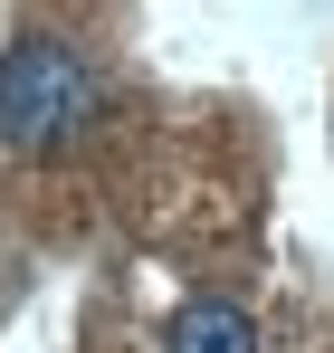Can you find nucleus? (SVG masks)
<instances>
[{
  "mask_svg": "<svg viewBox=\"0 0 334 353\" xmlns=\"http://www.w3.org/2000/svg\"><path fill=\"white\" fill-rule=\"evenodd\" d=\"M86 115H96V67L77 58L67 39L29 29V39L0 48V143L10 153H48Z\"/></svg>",
  "mask_w": 334,
  "mask_h": 353,
  "instance_id": "nucleus-1",
  "label": "nucleus"
},
{
  "mask_svg": "<svg viewBox=\"0 0 334 353\" xmlns=\"http://www.w3.org/2000/svg\"><path fill=\"white\" fill-rule=\"evenodd\" d=\"M163 353H258V325H248L229 296H191V305L172 315Z\"/></svg>",
  "mask_w": 334,
  "mask_h": 353,
  "instance_id": "nucleus-2",
  "label": "nucleus"
}]
</instances>
